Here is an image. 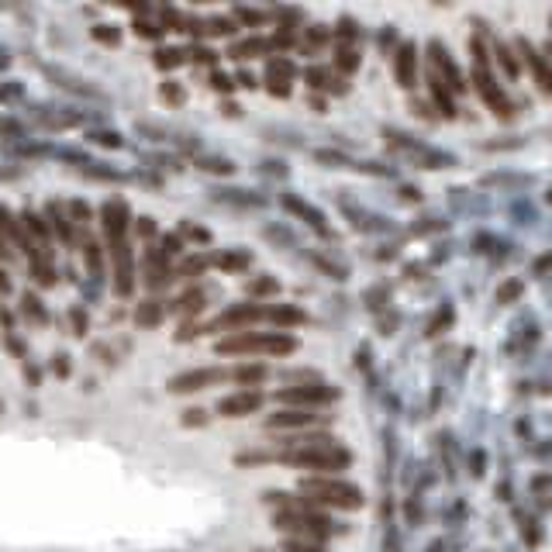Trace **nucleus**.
Masks as SVG:
<instances>
[{
    "instance_id": "53",
    "label": "nucleus",
    "mask_w": 552,
    "mask_h": 552,
    "mask_svg": "<svg viewBox=\"0 0 552 552\" xmlns=\"http://www.w3.org/2000/svg\"><path fill=\"white\" fill-rule=\"evenodd\" d=\"M194 59H197V62H214V55H210L208 49H194Z\"/></svg>"
},
{
    "instance_id": "52",
    "label": "nucleus",
    "mask_w": 552,
    "mask_h": 552,
    "mask_svg": "<svg viewBox=\"0 0 552 552\" xmlns=\"http://www.w3.org/2000/svg\"><path fill=\"white\" fill-rule=\"evenodd\" d=\"M53 367H55V373H59V376H70V363H66V359H62V356H59V359H55Z\"/></svg>"
},
{
    "instance_id": "45",
    "label": "nucleus",
    "mask_w": 552,
    "mask_h": 552,
    "mask_svg": "<svg viewBox=\"0 0 552 552\" xmlns=\"http://www.w3.org/2000/svg\"><path fill=\"white\" fill-rule=\"evenodd\" d=\"M321 45H325V31H321V28H315V31L308 35V49H321Z\"/></svg>"
},
{
    "instance_id": "36",
    "label": "nucleus",
    "mask_w": 552,
    "mask_h": 552,
    "mask_svg": "<svg viewBox=\"0 0 552 552\" xmlns=\"http://www.w3.org/2000/svg\"><path fill=\"white\" fill-rule=\"evenodd\" d=\"M197 166H204L210 173H232V162H225V159H201Z\"/></svg>"
},
{
    "instance_id": "28",
    "label": "nucleus",
    "mask_w": 552,
    "mask_h": 552,
    "mask_svg": "<svg viewBox=\"0 0 552 552\" xmlns=\"http://www.w3.org/2000/svg\"><path fill=\"white\" fill-rule=\"evenodd\" d=\"M184 62V53L180 49H162V53L156 55V66H162V70H173V66H180Z\"/></svg>"
},
{
    "instance_id": "33",
    "label": "nucleus",
    "mask_w": 552,
    "mask_h": 552,
    "mask_svg": "<svg viewBox=\"0 0 552 552\" xmlns=\"http://www.w3.org/2000/svg\"><path fill=\"white\" fill-rule=\"evenodd\" d=\"M25 228H31L38 242H45V238H49V232H45V225H42V218H38V214H31V210H25Z\"/></svg>"
},
{
    "instance_id": "35",
    "label": "nucleus",
    "mask_w": 552,
    "mask_h": 552,
    "mask_svg": "<svg viewBox=\"0 0 552 552\" xmlns=\"http://www.w3.org/2000/svg\"><path fill=\"white\" fill-rule=\"evenodd\" d=\"M204 269H208V260H201V256H197V260H186V263L180 266L184 276H197V273H204Z\"/></svg>"
},
{
    "instance_id": "50",
    "label": "nucleus",
    "mask_w": 552,
    "mask_h": 552,
    "mask_svg": "<svg viewBox=\"0 0 552 552\" xmlns=\"http://www.w3.org/2000/svg\"><path fill=\"white\" fill-rule=\"evenodd\" d=\"M18 94H21V87H0V101H11Z\"/></svg>"
},
{
    "instance_id": "42",
    "label": "nucleus",
    "mask_w": 552,
    "mask_h": 552,
    "mask_svg": "<svg viewBox=\"0 0 552 552\" xmlns=\"http://www.w3.org/2000/svg\"><path fill=\"white\" fill-rule=\"evenodd\" d=\"M70 321H73V332H77V335H83V332H87V315H83L79 308H73V311H70Z\"/></svg>"
},
{
    "instance_id": "13",
    "label": "nucleus",
    "mask_w": 552,
    "mask_h": 552,
    "mask_svg": "<svg viewBox=\"0 0 552 552\" xmlns=\"http://www.w3.org/2000/svg\"><path fill=\"white\" fill-rule=\"evenodd\" d=\"M394 73H397V83H400V87H415V79H418V53H415L411 42L397 49Z\"/></svg>"
},
{
    "instance_id": "10",
    "label": "nucleus",
    "mask_w": 552,
    "mask_h": 552,
    "mask_svg": "<svg viewBox=\"0 0 552 552\" xmlns=\"http://www.w3.org/2000/svg\"><path fill=\"white\" fill-rule=\"evenodd\" d=\"M114 252V287L121 297H128L135 287V276H132V249H128V242H121V245H114L111 249Z\"/></svg>"
},
{
    "instance_id": "3",
    "label": "nucleus",
    "mask_w": 552,
    "mask_h": 552,
    "mask_svg": "<svg viewBox=\"0 0 552 552\" xmlns=\"http://www.w3.org/2000/svg\"><path fill=\"white\" fill-rule=\"evenodd\" d=\"M221 356H245V352H263V356H290L297 352V339L290 335H269V332H245L218 342Z\"/></svg>"
},
{
    "instance_id": "9",
    "label": "nucleus",
    "mask_w": 552,
    "mask_h": 552,
    "mask_svg": "<svg viewBox=\"0 0 552 552\" xmlns=\"http://www.w3.org/2000/svg\"><path fill=\"white\" fill-rule=\"evenodd\" d=\"M125 228H128V208L121 201H107L104 204V232L111 249L125 242Z\"/></svg>"
},
{
    "instance_id": "20",
    "label": "nucleus",
    "mask_w": 552,
    "mask_h": 552,
    "mask_svg": "<svg viewBox=\"0 0 552 552\" xmlns=\"http://www.w3.org/2000/svg\"><path fill=\"white\" fill-rule=\"evenodd\" d=\"M232 380H238V383H260V380H266V367L263 363H245V367H235L232 369Z\"/></svg>"
},
{
    "instance_id": "31",
    "label": "nucleus",
    "mask_w": 552,
    "mask_h": 552,
    "mask_svg": "<svg viewBox=\"0 0 552 552\" xmlns=\"http://www.w3.org/2000/svg\"><path fill=\"white\" fill-rule=\"evenodd\" d=\"M498 62L507 70V77L518 79V62H515V53L511 49H504V45H498Z\"/></svg>"
},
{
    "instance_id": "8",
    "label": "nucleus",
    "mask_w": 552,
    "mask_h": 552,
    "mask_svg": "<svg viewBox=\"0 0 552 552\" xmlns=\"http://www.w3.org/2000/svg\"><path fill=\"white\" fill-rule=\"evenodd\" d=\"M260 408H263V394L260 391H242V394H228L218 400V411L225 418H245V415H252Z\"/></svg>"
},
{
    "instance_id": "56",
    "label": "nucleus",
    "mask_w": 552,
    "mask_h": 552,
    "mask_svg": "<svg viewBox=\"0 0 552 552\" xmlns=\"http://www.w3.org/2000/svg\"><path fill=\"white\" fill-rule=\"evenodd\" d=\"M549 55H552V45H549Z\"/></svg>"
},
{
    "instance_id": "6",
    "label": "nucleus",
    "mask_w": 552,
    "mask_h": 552,
    "mask_svg": "<svg viewBox=\"0 0 552 552\" xmlns=\"http://www.w3.org/2000/svg\"><path fill=\"white\" fill-rule=\"evenodd\" d=\"M474 87H476V94L483 97V104L490 107L494 114H500V118L511 114V101L504 97V90L498 87V79L490 77L487 62H474Z\"/></svg>"
},
{
    "instance_id": "19",
    "label": "nucleus",
    "mask_w": 552,
    "mask_h": 552,
    "mask_svg": "<svg viewBox=\"0 0 552 552\" xmlns=\"http://www.w3.org/2000/svg\"><path fill=\"white\" fill-rule=\"evenodd\" d=\"M166 280H169V266L162 260V252L149 249V284L159 287V284H166Z\"/></svg>"
},
{
    "instance_id": "43",
    "label": "nucleus",
    "mask_w": 552,
    "mask_h": 552,
    "mask_svg": "<svg viewBox=\"0 0 552 552\" xmlns=\"http://www.w3.org/2000/svg\"><path fill=\"white\" fill-rule=\"evenodd\" d=\"M184 424H208V415H204L201 408H190L184 415Z\"/></svg>"
},
{
    "instance_id": "37",
    "label": "nucleus",
    "mask_w": 552,
    "mask_h": 552,
    "mask_svg": "<svg viewBox=\"0 0 552 552\" xmlns=\"http://www.w3.org/2000/svg\"><path fill=\"white\" fill-rule=\"evenodd\" d=\"M339 38H342V45H345V49H352L349 42L356 38V21H349V18H345V21H339Z\"/></svg>"
},
{
    "instance_id": "32",
    "label": "nucleus",
    "mask_w": 552,
    "mask_h": 552,
    "mask_svg": "<svg viewBox=\"0 0 552 552\" xmlns=\"http://www.w3.org/2000/svg\"><path fill=\"white\" fill-rule=\"evenodd\" d=\"M498 297H500V304H511V301H518V297H522V280H507V284L498 290Z\"/></svg>"
},
{
    "instance_id": "12",
    "label": "nucleus",
    "mask_w": 552,
    "mask_h": 552,
    "mask_svg": "<svg viewBox=\"0 0 552 552\" xmlns=\"http://www.w3.org/2000/svg\"><path fill=\"white\" fill-rule=\"evenodd\" d=\"M280 204H284V208H287L293 218H301L304 225H311L315 232L328 235V225H325V218H321V210H317V208L304 204V201H301V197H293V194H284V197H280Z\"/></svg>"
},
{
    "instance_id": "47",
    "label": "nucleus",
    "mask_w": 552,
    "mask_h": 552,
    "mask_svg": "<svg viewBox=\"0 0 552 552\" xmlns=\"http://www.w3.org/2000/svg\"><path fill=\"white\" fill-rule=\"evenodd\" d=\"M135 31H138V35H145V38H159V28H152L149 21H138Z\"/></svg>"
},
{
    "instance_id": "4",
    "label": "nucleus",
    "mask_w": 552,
    "mask_h": 552,
    "mask_svg": "<svg viewBox=\"0 0 552 552\" xmlns=\"http://www.w3.org/2000/svg\"><path fill=\"white\" fill-rule=\"evenodd\" d=\"M301 490L311 500H321V504H332V507H342V511H356L363 504V494L352 487V483H339V480H321V476H311L301 483Z\"/></svg>"
},
{
    "instance_id": "48",
    "label": "nucleus",
    "mask_w": 552,
    "mask_h": 552,
    "mask_svg": "<svg viewBox=\"0 0 552 552\" xmlns=\"http://www.w3.org/2000/svg\"><path fill=\"white\" fill-rule=\"evenodd\" d=\"M287 552H325L317 546H304V542H287Z\"/></svg>"
},
{
    "instance_id": "2",
    "label": "nucleus",
    "mask_w": 552,
    "mask_h": 552,
    "mask_svg": "<svg viewBox=\"0 0 552 552\" xmlns=\"http://www.w3.org/2000/svg\"><path fill=\"white\" fill-rule=\"evenodd\" d=\"M276 459L287 463V466H297V470H317V474H339V470H345L352 463V456L335 446V442L332 446L284 449Z\"/></svg>"
},
{
    "instance_id": "21",
    "label": "nucleus",
    "mask_w": 552,
    "mask_h": 552,
    "mask_svg": "<svg viewBox=\"0 0 552 552\" xmlns=\"http://www.w3.org/2000/svg\"><path fill=\"white\" fill-rule=\"evenodd\" d=\"M432 97H435V104H439L442 114H449V118L456 114V104H452V97H449V87L439 77H432Z\"/></svg>"
},
{
    "instance_id": "26",
    "label": "nucleus",
    "mask_w": 552,
    "mask_h": 552,
    "mask_svg": "<svg viewBox=\"0 0 552 552\" xmlns=\"http://www.w3.org/2000/svg\"><path fill=\"white\" fill-rule=\"evenodd\" d=\"M49 221H53V228H55V232L62 235V242H70V245H73V232H70V225L62 221V214L55 210V204H49Z\"/></svg>"
},
{
    "instance_id": "49",
    "label": "nucleus",
    "mask_w": 552,
    "mask_h": 552,
    "mask_svg": "<svg viewBox=\"0 0 552 552\" xmlns=\"http://www.w3.org/2000/svg\"><path fill=\"white\" fill-rule=\"evenodd\" d=\"M197 332H201L197 325H184V332H177V339H180V342H186V339H194Z\"/></svg>"
},
{
    "instance_id": "51",
    "label": "nucleus",
    "mask_w": 552,
    "mask_h": 552,
    "mask_svg": "<svg viewBox=\"0 0 552 552\" xmlns=\"http://www.w3.org/2000/svg\"><path fill=\"white\" fill-rule=\"evenodd\" d=\"M138 232H142V235H145V238H149V235H156V225L142 218V221H138Z\"/></svg>"
},
{
    "instance_id": "44",
    "label": "nucleus",
    "mask_w": 552,
    "mask_h": 552,
    "mask_svg": "<svg viewBox=\"0 0 552 552\" xmlns=\"http://www.w3.org/2000/svg\"><path fill=\"white\" fill-rule=\"evenodd\" d=\"M70 210H73V218H77V221H90V208H87L83 201H73Z\"/></svg>"
},
{
    "instance_id": "38",
    "label": "nucleus",
    "mask_w": 552,
    "mask_h": 552,
    "mask_svg": "<svg viewBox=\"0 0 552 552\" xmlns=\"http://www.w3.org/2000/svg\"><path fill=\"white\" fill-rule=\"evenodd\" d=\"M94 38H97V42H107V45H118L121 35H118L114 28H94Z\"/></svg>"
},
{
    "instance_id": "25",
    "label": "nucleus",
    "mask_w": 552,
    "mask_h": 552,
    "mask_svg": "<svg viewBox=\"0 0 552 552\" xmlns=\"http://www.w3.org/2000/svg\"><path fill=\"white\" fill-rule=\"evenodd\" d=\"M83 252H87L90 273H94V276H101V249H97V242H94V238H87V242H83Z\"/></svg>"
},
{
    "instance_id": "55",
    "label": "nucleus",
    "mask_w": 552,
    "mask_h": 552,
    "mask_svg": "<svg viewBox=\"0 0 552 552\" xmlns=\"http://www.w3.org/2000/svg\"><path fill=\"white\" fill-rule=\"evenodd\" d=\"M7 290H11V280H7L4 273H0V293H7Z\"/></svg>"
},
{
    "instance_id": "29",
    "label": "nucleus",
    "mask_w": 552,
    "mask_h": 552,
    "mask_svg": "<svg viewBox=\"0 0 552 552\" xmlns=\"http://www.w3.org/2000/svg\"><path fill=\"white\" fill-rule=\"evenodd\" d=\"M263 49H266V42L256 38V42H242V45H235L232 55H235V59H249V55H263Z\"/></svg>"
},
{
    "instance_id": "1",
    "label": "nucleus",
    "mask_w": 552,
    "mask_h": 552,
    "mask_svg": "<svg viewBox=\"0 0 552 552\" xmlns=\"http://www.w3.org/2000/svg\"><path fill=\"white\" fill-rule=\"evenodd\" d=\"M269 500H280L284 511L276 515V528L280 531H290V535H301V539H315V542H325L332 535V525L315 515L304 500H293V498H269Z\"/></svg>"
},
{
    "instance_id": "15",
    "label": "nucleus",
    "mask_w": 552,
    "mask_h": 552,
    "mask_svg": "<svg viewBox=\"0 0 552 552\" xmlns=\"http://www.w3.org/2000/svg\"><path fill=\"white\" fill-rule=\"evenodd\" d=\"M321 415L317 411H280L266 421L269 428H308V424H317Z\"/></svg>"
},
{
    "instance_id": "30",
    "label": "nucleus",
    "mask_w": 552,
    "mask_h": 552,
    "mask_svg": "<svg viewBox=\"0 0 552 552\" xmlns=\"http://www.w3.org/2000/svg\"><path fill=\"white\" fill-rule=\"evenodd\" d=\"M276 280H269V276H263V280H252V284H249V293H252V297H269V293H276Z\"/></svg>"
},
{
    "instance_id": "39",
    "label": "nucleus",
    "mask_w": 552,
    "mask_h": 552,
    "mask_svg": "<svg viewBox=\"0 0 552 552\" xmlns=\"http://www.w3.org/2000/svg\"><path fill=\"white\" fill-rule=\"evenodd\" d=\"M269 94H273V97H287L290 83L287 79H280V77H269Z\"/></svg>"
},
{
    "instance_id": "27",
    "label": "nucleus",
    "mask_w": 552,
    "mask_h": 552,
    "mask_svg": "<svg viewBox=\"0 0 552 552\" xmlns=\"http://www.w3.org/2000/svg\"><path fill=\"white\" fill-rule=\"evenodd\" d=\"M162 101H169L173 107H180L186 101V94H184V87H177V83H162Z\"/></svg>"
},
{
    "instance_id": "16",
    "label": "nucleus",
    "mask_w": 552,
    "mask_h": 552,
    "mask_svg": "<svg viewBox=\"0 0 552 552\" xmlns=\"http://www.w3.org/2000/svg\"><path fill=\"white\" fill-rule=\"evenodd\" d=\"M0 228H4L7 235L14 238V242H21V245H25L28 252H38V242H31V238H25V232L18 228V221L11 218V210L4 208V204H0Z\"/></svg>"
},
{
    "instance_id": "14",
    "label": "nucleus",
    "mask_w": 552,
    "mask_h": 552,
    "mask_svg": "<svg viewBox=\"0 0 552 552\" xmlns=\"http://www.w3.org/2000/svg\"><path fill=\"white\" fill-rule=\"evenodd\" d=\"M518 49L525 53L528 70L535 73V79H539V87H542V90H546V94H549V97H552V62H549V59H546V55H542V53H535V49H531L528 42H518Z\"/></svg>"
},
{
    "instance_id": "17",
    "label": "nucleus",
    "mask_w": 552,
    "mask_h": 552,
    "mask_svg": "<svg viewBox=\"0 0 552 552\" xmlns=\"http://www.w3.org/2000/svg\"><path fill=\"white\" fill-rule=\"evenodd\" d=\"M162 304L159 301H142L138 304V311H135V321H138V328H156L159 321H162Z\"/></svg>"
},
{
    "instance_id": "22",
    "label": "nucleus",
    "mask_w": 552,
    "mask_h": 552,
    "mask_svg": "<svg viewBox=\"0 0 552 552\" xmlns=\"http://www.w3.org/2000/svg\"><path fill=\"white\" fill-rule=\"evenodd\" d=\"M214 263L221 266V269H228V273H238V269H249V263H252V260H249L245 252H221Z\"/></svg>"
},
{
    "instance_id": "24",
    "label": "nucleus",
    "mask_w": 552,
    "mask_h": 552,
    "mask_svg": "<svg viewBox=\"0 0 552 552\" xmlns=\"http://www.w3.org/2000/svg\"><path fill=\"white\" fill-rule=\"evenodd\" d=\"M335 66L345 70V73H352V70L359 66V55H356V49H345V45H339V53H335Z\"/></svg>"
},
{
    "instance_id": "11",
    "label": "nucleus",
    "mask_w": 552,
    "mask_h": 552,
    "mask_svg": "<svg viewBox=\"0 0 552 552\" xmlns=\"http://www.w3.org/2000/svg\"><path fill=\"white\" fill-rule=\"evenodd\" d=\"M263 317H266V308H260V304H238V308L225 311V315L214 321V332H221V328H245V325H256Z\"/></svg>"
},
{
    "instance_id": "46",
    "label": "nucleus",
    "mask_w": 552,
    "mask_h": 552,
    "mask_svg": "<svg viewBox=\"0 0 552 552\" xmlns=\"http://www.w3.org/2000/svg\"><path fill=\"white\" fill-rule=\"evenodd\" d=\"M325 79H328L325 70H308V83H311V87H325Z\"/></svg>"
},
{
    "instance_id": "5",
    "label": "nucleus",
    "mask_w": 552,
    "mask_h": 552,
    "mask_svg": "<svg viewBox=\"0 0 552 552\" xmlns=\"http://www.w3.org/2000/svg\"><path fill=\"white\" fill-rule=\"evenodd\" d=\"M280 404H297V408H321V404H332L339 400V391L328 387V383H304V387H284L276 391Z\"/></svg>"
},
{
    "instance_id": "18",
    "label": "nucleus",
    "mask_w": 552,
    "mask_h": 552,
    "mask_svg": "<svg viewBox=\"0 0 552 552\" xmlns=\"http://www.w3.org/2000/svg\"><path fill=\"white\" fill-rule=\"evenodd\" d=\"M266 317L276 321V325H301L304 321V311L290 308V304H276V308H266Z\"/></svg>"
},
{
    "instance_id": "54",
    "label": "nucleus",
    "mask_w": 552,
    "mask_h": 552,
    "mask_svg": "<svg viewBox=\"0 0 552 552\" xmlns=\"http://www.w3.org/2000/svg\"><path fill=\"white\" fill-rule=\"evenodd\" d=\"M214 87H218V90H228V87H232V79H228V77H214Z\"/></svg>"
},
{
    "instance_id": "41",
    "label": "nucleus",
    "mask_w": 552,
    "mask_h": 552,
    "mask_svg": "<svg viewBox=\"0 0 552 552\" xmlns=\"http://www.w3.org/2000/svg\"><path fill=\"white\" fill-rule=\"evenodd\" d=\"M232 31H235V25L225 21V18H214V21H210V35H232Z\"/></svg>"
},
{
    "instance_id": "34",
    "label": "nucleus",
    "mask_w": 552,
    "mask_h": 552,
    "mask_svg": "<svg viewBox=\"0 0 552 552\" xmlns=\"http://www.w3.org/2000/svg\"><path fill=\"white\" fill-rule=\"evenodd\" d=\"M21 308H25V315H28V317H35V321H45V308L38 304V297H31V293H28L25 304H21Z\"/></svg>"
},
{
    "instance_id": "23",
    "label": "nucleus",
    "mask_w": 552,
    "mask_h": 552,
    "mask_svg": "<svg viewBox=\"0 0 552 552\" xmlns=\"http://www.w3.org/2000/svg\"><path fill=\"white\" fill-rule=\"evenodd\" d=\"M201 308H204V293L201 290H186L184 297H180V304H177V315H194Z\"/></svg>"
},
{
    "instance_id": "7",
    "label": "nucleus",
    "mask_w": 552,
    "mask_h": 552,
    "mask_svg": "<svg viewBox=\"0 0 552 552\" xmlns=\"http://www.w3.org/2000/svg\"><path fill=\"white\" fill-rule=\"evenodd\" d=\"M228 376H232V369H190V373H180L177 380H169V391L173 394H194V391H204L210 383L228 380Z\"/></svg>"
},
{
    "instance_id": "40",
    "label": "nucleus",
    "mask_w": 552,
    "mask_h": 552,
    "mask_svg": "<svg viewBox=\"0 0 552 552\" xmlns=\"http://www.w3.org/2000/svg\"><path fill=\"white\" fill-rule=\"evenodd\" d=\"M235 18L249 21V25H260V21H263V14H260V11H249V7H235Z\"/></svg>"
}]
</instances>
